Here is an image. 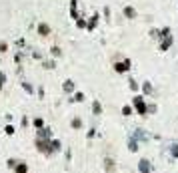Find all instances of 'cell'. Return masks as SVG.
<instances>
[{"label": "cell", "instance_id": "obj_1", "mask_svg": "<svg viewBox=\"0 0 178 173\" xmlns=\"http://www.w3.org/2000/svg\"><path fill=\"white\" fill-rule=\"evenodd\" d=\"M134 103H136V107H138V111H140V113H144V103L140 101V97H136V99H134Z\"/></svg>", "mask_w": 178, "mask_h": 173}, {"label": "cell", "instance_id": "obj_2", "mask_svg": "<svg viewBox=\"0 0 178 173\" xmlns=\"http://www.w3.org/2000/svg\"><path fill=\"white\" fill-rule=\"evenodd\" d=\"M38 32H40V34H48V32H50V28H48V26H46V24H40V26H38Z\"/></svg>", "mask_w": 178, "mask_h": 173}, {"label": "cell", "instance_id": "obj_3", "mask_svg": "<svg viewBox=\"0 0 178 173\" xmlns=\"http://www.w3.org/2000/svg\"><path fill=\"white\" fill-rule=\"evenodd\" d=\"M124 14H126V16H134V10H132V8H126Z\"/></svg>", "mask_w": 178, "mask_h": 173}]
</instances>
